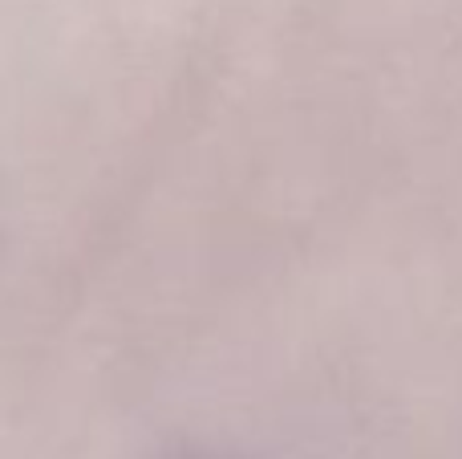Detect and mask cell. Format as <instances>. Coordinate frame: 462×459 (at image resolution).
<instances>
[{"label": "cell", "mask_w": 462, "mask_h": 459, "mask_svg": "<svg viewBox=\"0 0 462 459\" xmlns=\"http://www.w3.org/2000/svg\"><path fill=\"white\" fill-rule=\"evenodd\" d=\"M179 459H208V455H179Z\"/></svg>", "instance_id": "6da1fadb"}]
</instances>
